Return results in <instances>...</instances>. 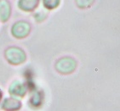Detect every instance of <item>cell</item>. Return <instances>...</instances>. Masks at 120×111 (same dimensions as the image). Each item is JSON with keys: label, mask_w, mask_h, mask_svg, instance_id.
Wrapping results in <instances>:
<instances>
[{"label": "cell", "mask_w": 120, "mask_h": 111, "mask_svg": "<svg viewBox=\"0 0 120 111\" xmlns=\"http://www.w3.org/2000/svg\"><path fill=\"white\" fill-rule=\"evenodd\" d=\"M4 59L9 64L18 66L24 63L27 60V54L22 48L11 45L5 49L4 53Z\"/></svg>", "instance_id": "obj_1"}, {"label": "cell", "mask_w": 120, "mask_h": 111, "mask_svg": "<svg viewBox=\"0 0 120 111\" xmlns=\"http://www.w3.org/2000/svg\"><path fill=\"white\" fill-rule=\"evenodd\" d=\"M32 31V25L28 20L19 19L12 24L10 33L14 38L17 39H24L27 38Z\"/></svg>", "instance_id": "obj_2"}, {"label": "cell", "mask_w": 120, "mask_h": 111, "mask_svg": "<svg viewBox=\"0 0 120 111\" xmlns=\"http://www.w3.org/2000/svg\"><path fill=\"white\" fill-rule=\"evenodd\" d=\"M76 66V64L75 60L70 57L60 58L56 62V64H55L56 71L63 74L72 73Z\"/></svg>", "instance_id": "obj_3"}, {"label": "cell", "mask_w": 120, "mask_h": 111, "mask_svg": "<svg viewBox=\"0 0 120 111\" xmlns=\"http://www.w3.org/2000/svg\"><path fill=\"white\" fill-rule=\"evenodd\" d=\"M28 91V86L21 80L16 79L8 87V93L15 98H23Z\"/></svg>", "instance_id": "obj_4"}, {"label": "cell", "mask_w": 120, "mask_h": 111, "mask_svg": "<svg viewBox=\"0 0 120 111\" xmlns=\"http://www.w3.org/2000/svg\"><path fill=\"white\" fill-rule=\"evenodd\" d=\"M13 13L12 3L9 0H0V22H8Z\"/></svg>", "instance_id": "obj_5"}, {"label": "cell", "mask_w": 120, "mask_h": 111, "mask_svg": "<svg viewBox=\"0 0 120 111\" xmlns=\"http://www.w3.org/2000/svg\"><path fill=\"white\" fill-rule=\"evenodd\" d=\"M40 0H18L17 7L24 13H34L40 5Z\"/></svg>", "instance_id": "obj_6"}, {"label": "cell", "mask_w": 120, "mask_h": 111, "mask_svg": "<svg viewBox=\"0 0 120 111\" xmlns=\"http://www.w3.org/2000/svg\"><path fill=\"white\" fill-rule=\"evenodd\" d=\"M1 107L6 111H17L21 108V102L15 97L6 98L4 99Z\"/></svg>", "instance_id": "obj_7"}, {"label": "cell", "mask_w": 120, "mask_h": 111, "mask_svg": "<svg viewBox=\"0 0 120 111\" xmlns=\"http://www.w3.org/2000/svg\"><path fill=\"white\" fill-rule=\"evenodd\" d=\"M60 1L61 0H42V4L47 11H52L60 6Z\"/></svg>", "instance_id": "obj_8"}, {"label": "cell", "mask_w": 120, "mask_h": 111, "mask_svg": "<svg viewBox=\"0 0 120 111\" xmlns=\"http://www.w3.org/2000/svg\"><path fill=\"white\" fill-rule=\"evenodd\" d=\"M42 93L40 91L34 92V94L30 97V104L31 106H34V108L38 105H40L41 102H42Z\"/></svg>", "instance_id": "obj_9"}, {"label": "cell", "mask_w": 120, "mask_h": 111, "mask_svg": "<svg viewBox=\"0 0 120 111\" xmlns=\"http://www.w3.org/2000/svg\"><path fill=\"white\" fill-rule=\"evenodd\" d=\"M33 17L36 23L40 24L44 22L46 18H48V13L45 10H40V11H34L33 13Z\"/></svg>", "instance_id": "obj_10"}, {"label": "cell", "mask_w": 120, "mask_h": 111, "mask_svg": "<svg viewBox=\"0 0 120 111\" xmlns=\"http://www.w3.org/2000/svg\"><path fill=\"white\" fill-rule=\"evenodd\" d=\"M75 1H76V6L80 8H88L94 2V0H75Z\"/></svg>", "instance_id": "obj_11"}, {"label": "cell", "mask_w": 120, "mask_h": 111, "mask_svg": "<svg viewBox=\"0 0 120 111\" xmlns=\"http://www.w3.org/2000/svg\"><path fill=\"white\" fill-rule=\"evenodd\" d=\"M2 96H3V92H2V90L0 89V101H1V99H2Z\"/></svg>", "instance_id": "obj_12"}]
</instances>
